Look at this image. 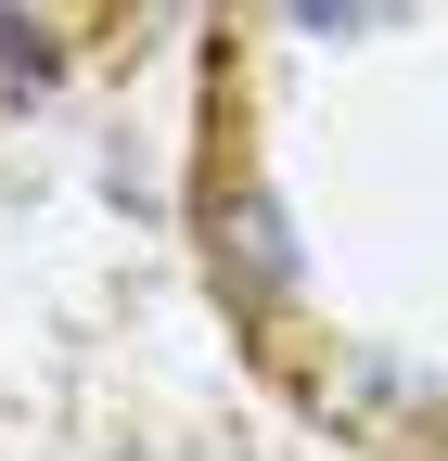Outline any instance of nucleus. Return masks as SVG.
I'll return each instance as SVG.
<instances>
[{"mask_svg":"<svg viewBox=\"0 0 448 461\" xmlns=\"http://www.w3.org/2000/svg\"><path fill=\"white\" fill-rule=\"evenodd\" d=\"M282 26H308V39H359V26H398V0H282Z\"/></svg>","mask_w":448,"mask_h":461,"instance_id":"2","label":"nucleus"},{"mask_svg":"<svg viewBox=\"0 0 448 461\" xmlns=\"http://www.w3.org/2000/svg\"><path fill=\"white\" fill-rule=\"evenodd\" d=\"M218 257H231V269L256 282V295H282V282H295V244H282V205H269V193H244L231 218H218Z\"/></svg>","mask_w":448,"mask_h":461,"instance_id":"1","label":"nucleus"}]
</instances>
